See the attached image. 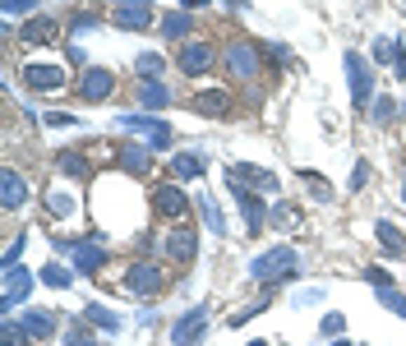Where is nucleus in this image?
<instances>
[{"mask_svg":"<svg viewBox=\"0 0 406 346\" xmlns=\"http://www.w3.org/2000/svg\"><path fill=\"white\" fill-rule=\"evenodd\" d=\"M14 328L23 333V342H42V337H51V314H42V310H28L23 319H14Z\"/></svg>","mask_w":406,"mask_h":346,"instance_id":"obj_11","label":"nucleus"},{"mask_svg":"<svg viewBox=\"0 0 406 346\" xmlns=\"http://www.w3.org/2000/svg\"><path fill=\"white\" fill-rule=\"evenodd\" d=\"M125 291H134V296H162L166 272L157 268V263H134V268L125 272Z\"/></svg>","mask_w":406,"mask_h":346,"instance_id":"obj_5","label":"nucleus"},{"mask_svg":"<svg viewBox=\"0 0 406 346\" xmlns=\"http://www.w3.org/2000/svg\"><path fill=\"white\" fill-rule=\"evenodd\" d=\"M374 235H379V245H384V254H393V258H402V254H406V235L397 231L393 222H379V226H374Z\"/></svg>","mask_w":406,"mask_h":346,"instance_id":"obj_18","label":"nucleus"},{"mask_svg":"<svg viewBox=\"0 0 406 346\" xmlns=\"http://www.w3.org/2000/svg\"><path fill=\"white\" fill-rule=\"evenodd\" d=\"M236 185H259V190H277V176H268L264 167H231Z\"/></svg>","mask_w":406,"mask_h":346,"instance_id":"obj_17","label":"nucleus"},{"mask_svg":"<svg viewBox=\"0 0 406 346\" xmlns=\"http://www.w3.org/2000/svg\"><path fill=\"white\" fill-rule=\"evenodd\" d=\"M162 249H166V258H171V263H180V268H185L189 258H194L198 240H194V231H189V226H180V231H171V235L162 240Z\"/></svg>","mask_w":406,"mask_h":346,"instance_id":"obj_8","label":"nucleus"},{"mask_svg":"<svg viewBox=\"0 0 406 346\" xmlns=\"http://www.w3.org/2000/svg\"><path fill=\"white\" fill-rule=\"evenodd\" d=\"M65 346H97V342H93V337L83 333V328H79V324H74V328H69V333H65Z\"/></svg>","mask_w":406,"mask_h":346,"instance_id":"obj_30","label":"nucleus"},{"mask_svg":"<svg viewBox=\"0 0 406 346\" xmlns=\"http://www.w3.org/2000/svg\"><path fill=\"white\" fill-rule=\"evenodd\" d=\"M153 212L162 217V222H180V217L189 212L185 190H180V185H157L153 190Z\"/></svg>","mask_w":406,"mask_h":346,"instance_id":"obj_6","label":"nucleus"},{"mask_svg":"<svg viewBox=\"0 0 406 346\" xmlns=\"http://www.w3.org/2000/svg\"><path fill=\"white\" fill-rule=\"evenodd\" d=\"M198 5H208V0H185V10H198Z\"/></svg>","mask_w":406,"mask_h":346,"instance_id":"obj_37","label":"nucleus"},{"mask_svg":"<svg viewBox=\"0 0 406 346\" xmlns=\"http://www.w3.org/2000/svg\"><path fill=\"white\" fill-rule=\"evenodd\" d=\"M139 102L148 111H157V106H166V88L162 83H148V88H139Z\"/></svg>","mask_w":406,"mask_h":346,"instance_id":"obj_25","label":"nucleus"},{"mask_svg":"<svg viewBox=\"0 0 406 346\" xmlns=\"http://www.w3.org/2000/svg\"><path fill=\"white\" fill-rule=\"evenodd\" d=\"M23 199H28V180H23L19 171H5V176H0V208L14 212V208H23Z\"/></svg>","mask_w":406,"mask_h":346,"instance_id":"obj_9","label":"nucleus"},{"mask_svg":"<svg viewBox=\"0 0 406 346\" xmlns=\"http://www.w3.org/2000/svg\"><path fill=\"white\" fill-rule=\"evenodd\" d=\"M157 33L171 37V42H180V37L194 33V19H189L185 10H166V14H162V28H157Z\"/></svg>","mask_w":406,"mask_h":346,"instance_id":"obj_13","label":"nucleus"},{"mask_svg":"<svg viewBox=\"0 0 406 346\" xmlns=\"http://www.w3.org/2000/svg\"><path fill=\"white\" fill-rule=\"evenodd\" d=\"M60 37V23L55 19H28L23 23V42H55Z\"/></svg>","mask_w":406,"mask_h":346,"instance_id":"obj_19","label":"nucleus"},{"mask_svg":"<svg viewBox=\"0 0 406 346\" xmlns=\"http://www.w3.org/2000/svg\"><path fill=\"white\" fill-rule=\"evenodd\" d=\"M379 291H384V305H388V310L406 314V296H397V291H388V286H379Z\"/></svg>","mask_w":406,"mask_h":346,"instance_id":"obj_32","label":"nucleus"},{"mask_svg":"<svg viewBox=\"0 0 406 346\" xmlns=\"http://www.w3.org/2000/svg\"><path fill=\"white\" fill-rule=\"evenodd\" d=\"M341 328H346L341 314H328V319H323V337H341Z\"/></svg>","mask_w":406,"mask_h":346,"instance_id":"obj_31","label":"nucleus"},{"mask_svg":"<svg viewBox=\"0 0 406 346\" xmlns=\"http://www.w3.org/2000/svg\"><path fill=\"white\" fill-rule=\"evenodd\" d=\"M231 190H236V199H241V208H245V222H250V231H259V226L268 222V217H264V203L250 199V194H245V185H236V180H231Z\"/></svg>","mask_w":406,"mask_h":346,"instance_id":"obj_20","label":"nucleus"},{"mask_svg":"<svg viewBox=\"0 0 406 346\" xmlns=\"http://www.w3.org/2000/svg\"><path fill=\"white\" fill-rule=\"evenodd\" d=\"M296 249H273V254H264V258H254L250 263V277L254 282H277V277H286V272H296Z\"/></svg>","mask_w":406,"mask_h":346,"instance_id":"obj_2","label":"nucleus"},{"mask_svg":"<svg viewBox=\"0 0 406 346\" xmlns=\"http://www.w3.org/2000/svg\"><path fill=\"white\" fill-rule=\"evenodd\" d=\"M198 208H203V222L212 226V231H226V222H222V208H217V199H208V194H203V199H198Z\"/></svg>","mask_w":406,"mask_h":346,"instance_id":"obj_24","label":"nucleus"},{"mask_svg":"<svg viewBox=\"0 0 406 346\" xmlns=\"http://www.w3.org/2000/svg\"><path fill=\"white\" fill-rule=\"evenodd\" d=\"M268 222H273V226H291V222H296V203H277Z\"/></svg>","mask_w":406,"mask_h":346,"instance_id":"obj_28","label":"nucleus"},{"mask_svg":"<svg viewBox=\"0 0 406 346\" xmlns=\"http://www.w3.org/2000/svg\"><path fill=\"white\" fill-rule=\"evenodd\" d=\"M194 111H198V116H226V111H231V92H222V88L198 92V97H194Z\"/></svg>","mask_w":406,"mask_h":346,"instance_id":"obj_15","label":"nucleus"},{"mask_svg":"<svg viewBox=\"0 0 406 346\" xmlns=\"http://www.w3.org/2000/svg\"><path fill=\"white\" fill-rule=\"evenodd\" d=\"M250 346H264V342H250Z\"/></svg>","mask_w":406,"mask_h":346,"instance_id":"obj_38","label":"nucleus"},{"mask_svg":"<svg viewBox=\"0 0 406 346\" xmlns=\"http://www.w3.org/2000/svg\"><path fill=\"white\" fill-rule=\"evenodd\" d=\"M365 180H370V162H356V176H351V190H365Z\"/></svg>","mask_w":406,"mask_h":346,"instance_id":"obj_34","label":"nucleus"},{"mask_svg":"<svg viewBox=\"0 0 406 346\" xmlns=\"http://www.w3.org/2000/svg\"><path fill=\"white\" fill-rule=\"evenodd\" d=\"M88 319H93L97 328H107V333H116V328H121V319H116L111 310H102V305H93V310H88Z\"/></svg>","mask_w":406,"mask_h":346,"instance_id":"obj_26","label":"nucleus"},{"mask_svg":"<svg viewBox=\"0 0 406 346\" xmlns=\"http://www.w3.org/2000/svg\"><path fill=\"white\" fill-rule=\"evenodd\" d=\"M402 199H406V185H402Z\"/></svg>","mask_w":406,"mask_h":346,"instance_id":"obj_39","label":"nucleus"},{"mask_svg":"<svg viewBox=\"0 0 406 346\" xmlns=\"http://www.w3.org/2000/svg\"><path fill=\"white\" fill-rule=\"evenodd\" d=\"M222 69H226L236 83H254L259 69H264V51H259L250 37H231V42L222 46Z\"/></svg>","mask_w":406,"mask_h":346,"instance_id":"obj_1","label":"nucleus"},{"mask_svg":"<svg viewBox=\"0 0 406 346\" xmlns=\"http://www.w3.org/2000/svg\"><path fill=\"white\" fill-rule=\"evenodd\" d=\"M51 212H55V217H69V212H74V199H65V194H55V199H51Z\"/></svg>","mask_w":406,"mask_h":346,"instance_id":"obj_33","label":"nucleus"},{"mask_svg":"<svg viewBox=\"0 0 406 346\" xmlns=\"http://www.w3.org/2000/svg\"><path fill=\"white\" fill-rule=\"evenodd\" d=\"M55 167L65 171V176H74V180H88V176H93V167H88L79 153H60V157H55Z\"/></svg>","mask_w":406,"mask_h":346,"instance_id":"obj_21","label":"nucleus"},{"mask_svg":"<svg viewBox=\"0 0 406 346\" xmlns=\"http://www.w3.org/2000/svg\"><path fill=\"white\" fill-rule=\"evenodd\" d=\"M176 65H180V74H208L217 65V46L212 42H180Z\"/></svg>","mask_w":406,"mask_h":346,"instance_id":"obj_3","label":"nucleus"},{"mask_svg":"<svg viewBox=\"0 0 406 346\" xmlns=\"http://www.w3.org/2000/svg\"><path fill=\"white\" fill-rule=\"evenodd\" d=\"M374 120H379V125H388V120H393V102H379V106H374Z\"/></svg>","mask_w":406,"mask_h":346,"instance_id":"obj_35","label":"nucleus"},{"mask_svg":"<svg viewBox=\"0 0 406 346\" xmlns=\"http://www.w3.org/2000/svg\"><path fill=\"white\" fill-rule=\"evenodd\" d=\"M69 249H74V258H79V268H83V272L102 268V249H93V245H69Z\"/></svg>","mask_w":406,"mask_h":346,"instance_id":"obj_23","label":"nucleus"},{"mask_svg":"<svg viewBox=\"0 0 406 346\" xmlns=\"http://www.w3.org/2000/svg\"><path fill=\"white\" fill-rule=\"evenodd\" d=\"M42 282H46V286H69L74 277H69V272L60 268V263H46V268H42Z\"/></svg>","mask_w":406,"mask_h":346,"instance_id":"obj_27","label":"nucleus"},{"mask_svg":"<svg viewBox=\"0 0 406 346\" xmlns=\"http://www.w3.org/2000/svg\"><path fill=\"white\" fill-rule=\"evenodd\" d=\"M346 74H351V97L356 106H370V69H365V56L360 51H346Z\"/></svg>","mask_w":406,"mask_h":346,"instance_id":"obj_7","label":"nucleus"},{"mask_svg":"<svg viewBox=\"0 0 406 346\" xmlns=\"http://www.w3.org/2000/svg\"><path fill=\"white\" fill-rule=\"evenodd\" d=\"M37 5H42V0H5V10H37Z\"/></svg>","mask_w":406,"mask_h":346,"instance_id":"obj_36","label":"nucleus"},{"mask_svg":"<svg viewBox=\"0 0 406 346\" xmlns=\"http://www.w3.org/2000/svg\"><path fill=\"white\" fill-rule=\"evenodd\" d=\"M148 74V78H157L162 74V56H139V78Z\"/></svg>","mask_w":406,"mask_h":346,"instance_id":"obj_29","label":"nucleus"},{"mask_svg":"<svg viewBox=\"0 0 406 346\" xmlns=\"http://www.w3.org/2000/svg\"><path fill=\"white\" fill-rule=\"evenodd\" d=\"M171 176H180V180H194V176H203V162H198L194 153H180L176 162H171Z\"/></svg>","mask_w":406,"mask_h":346,"instance_id":"obj_22","label":"nucleus"},{"mask_svg":"<svg viewBox=\"0 0 406 346\" xmlns=\"http://www.w3.org/2000/svg\"><path fill=\"white\" fill-rule=\"evenodd\" d=\"M203 328H208V310H189L185 319L176 324V333H171V337H176V346H194L198 337H203Z\"/></svg>","mask_w":406,"mask_h":346,"instance_id":"obj_10","label":"nucleus"},{"mask_svg":"<svg viewBox=\"0 0 406 346\" xmlns=\"http://www.w3.org/2000/svg\"><path fill=\"white\" fill-rule=\"evenodd\" d=\"M111 92H116V74L107 65H88L79 74V97L83 102H107Z\"/></svg>","mask_w":406,"mask_h":346,"instance_id":"obj_4","label":"nucleus"},{"mask_svg":"<svg viewBox=\"0 0 406 346\" xmlns=\"http://www.w3.org/2000/svg\"><path fill=\"white\" fill-rule=\"evenodd\" d=\"M23 78H28V88H60V83H65V69H55V65H23Z\"/></svg>","mask_w":406,"mask_h":346,"instance_id":"obj_12","label":"nucleus"},{"mask_svg":"<svg viewBox=\"0 0 406 346\" xmlns=\"http://www.w3.org/2000/svg\"><path fill=\"white\" fill-rule=\"evenodd\" d=\"M28 286H33V272H23L19 263H14V268H5V305L23 300V296H28Z\"/></svg>","mask_w":406,"mask_h":346,"instance_id":"obj_16","label":"nucleus"},{"mask_svg":"<svg viewBox=\"0 0 406 346\" xmlns=\"http://www.w3.org/2000/svg\"><path fill=\"white\" fill-rule=\"evenodd\" d=\"M121 167L130 171V176H148V167H153V153L143 144H125L121 148Z\"/></svg>","mask_w":406,"mask_h":346,"instance_id":"obj_14","label":"nucleus"}]
</instances>
